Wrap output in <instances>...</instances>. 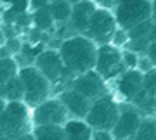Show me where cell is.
<instances>
[{"label":"cell","instance_id":"cell-21","mask_svg":"<svg viewBox=\"0 0 156 140\" xmlns=\"http://www.w3.org/2000/svg\"><path fill=\"white\" fill-rule=\"evenodd\" d=\"M33 16V24L35 28H38L40 31H50L54 28V17L49 11V5L47 7H42V9H37V11L31 14Z\"/></svg>","mask_w":156,"mask_h":140},{"label":"cell","instance_id":"cell-10","mask_svg":"<svg viewBox=\"0 0 156 140\" xmlns=\"http://www.w3.org/2000/svg\"><path fill=\"white\" fill-rule=\"evenodd\" d=\"M33 66L52 85L57 83V81H61L62 76L68 74L66 67H64V62L61 59V54H59V50H54V49H44L38 56L35 57Z\"/></svg>","mask_w":156,"mask_h":140},{"label":"cell","instance_id":"cell-12","mask_svg":"<svg viewBox=\"0 0 156 140\" xmlns=\"http://www.w3.org/2000/svg\"><path fill=\"white\" fill-rule=\"evenodd\" d=\"M116 88L125 101H134L144 90V73L137 67H127L118 76Z\"/></svg>","mask_w":156,"mask_h":140},{"label":"cell","instance_id":"cell-4","mask_svg":"<svg viewBox=\"0 0 156 140\" xmlns=\"http://www.w3.org/2000/svg\"><path fill=\"white\" fill-rule=\"evenodd\" d=\"M19 78L23 81V101L30 107H35L42 101L49 99L52 92V83L40 73L35 66H23L19 67Z\"/></svg>","mask_w":156,"mask_h":140},{"label":"cell","instance_id":"cell-33","mask_svg":"<svg viewBox=\"0 0 156 140\" xmlns=\"http://www.w3.org/2000/svg\"><path fill=\"white\" fill-rule=\"evenodd\" d=\"M2 40H4V36H2V33H0V45H4V42H2Z\"/></svg>","mask_w":156,"mask_h":140},{"label":"cell","instance_id":"cell-23","mask_svg":"<svg viewBox=\"0 0 156 140\" xmlns=\"http://www.w3.org/2000/svg\"><path fill=\"white\" fill-rule=\"evenodd\" d=\"M122 57H123L125 67H137V64H139V54L135 50H132V49L122 50Z\"/></svg>","mask_w":156,"mask_h":140},{"label":"cell","instance_id":"cell-31","mask_svg":"<svg viewBox=\"0 0 156 140\" xmlns=\"http://www.w3.org/2000/svg\"><path fill=\"white\" fill-rule=\"evenodd\" d=\"M50 4V0H31V7L35 11L37 9H42V7H47Z\"/></svg>","mask_w":156,"mask_h":140},{"label":"cell","instance_id":"cell-36","mask_svg":"<svg viewBox=\"0 0 156 140\" xmlns=\"http://www.w3.org/2000/svg\"><path fill=\"white\" fill-rule=\"evenodd\" d=\"M73 2H75V0H71V4H73Z\"/></svg>","mask_w":156,"mask_h":140},{"label":"cell","instance_id":"cell-29","mask_svg":"<svg viewBox=\"0 0 156 140\" xmlns=\"http://www.w3.org/2000/svg\"><path fill=\"white\" fill-rule=\"evenodd\" d=\"M5 47L11 50V54H17V52H21L23 43H21L17 38H9V40L5 42Z\"/></svg>","mask_w":156,"mask_h":140},{"label":"cell","instance_id":"cell-5","mask_svg":"<svg viewBox=\"0 0 156 140\" xmlns=\"http://www.w3.org/2000/svg\"><path fill=\"white\" fill-rule=\"evenodd\" d=\"M120 114V106L109 94L92 101L85 121L94 130H113Z\"/></svg>","mask_w":156,"mask_h":140},{"label":"cell","instance_id":"cell-11","mask_svg":"<svg viewBox=\"0 0 156 140\" xmlns=\"http://www.w3.org/2000/svg\"><path fill=\"white\" fill-rule=\"evenodd\" d=\"M142 114L135 106H123L120 107V114L115 126H113V137L115 138H134L135 131L139 130Z\"/></svg>","mask_w":156,"mask_h":140},{"label":"cell","instance_id":"cell-20","mask_svg":"<svg viewBox=\"0 0 156 140\" xmlns=\"http://www.w3.org/2000/svg\"><path fill=\"white\" fill-rule=\"evenodd\" d=\"M23 94H24V88H23V81L19 74L4 83V95L2 97L5 101H23Z\"/></svg>","mask_w":156,"mask_h":140},{"label":"cell","instance_id":"cell-28","mask_svg":"<svg viewBox=\"0 0 156 140\" xmlns=\"http://www.w3.org/2000/svg\"><path fill=\"white\" fill-rule=\"evenodd\" d=\"M92 138L94 140H111V138H115V137H113L111 130H94Z\"/></svg>","mask_w":156,"mask_h":140},{"label":"cell","instance_id":"cell-25","mask_svg":"<svg viewBox=\"0 0 156 140\" xmlns=\"http://www.w3.org/2000/svg\"><path fill=\"white\" fill-rule=\"evenodd\" d=\"M42 50H44V45H42V43H37L35 47H31L30 43L28 45L23 43V47H21V54H23V56H24V57H31L33 61H35V57L38 56Z\"/></svg>","mask_w":156,"mask_h":140},{"label":"cell","instance_id":"cell-15","mask_svg":"<svg viewBox=\"0 0 156 140\" xmlns=\"http://www.w3.org/2000/svg\"><path fill=\"white\" fill-rule=\"evenodd\" d=\"M62 126L66 138L69 140H90L94 133V128L85 121V118H68Z\"/></svg>","mask_w":156,"mask_h":140},{"label":"cell","instance_id":"cell-13","mask_svg":"<svg viewBox=\"0 0 156 140\" xmlns=\"http://www.w3.org/2000/svg\"><path fill=\"white\" fill-rule=\"evenodd\" d=\"M95 9H97V5H95L94 0H78V2L73 4L69 22H71V28L76 33H85L87 31L89 21Z\"/></svg>","mask_w":156,"mask_h":140},{"label":"cell","instance_id":"cell-2","mask_svg":"<svg viewBox=\"0 0 156 140\" xmlns=\"http://www.w3.org/2000/svg\"><path fill=\"white\" fill-rule=\"evenodd\" d=\"M31 114L24 101H7L0 114V138H24L30 133Z\"/></svg>","mask_w":156,"mask_h":140},{"label":"cell","instance_id":"cell-22","mask_svg":"<svg viewBox=\"0 0 156 140\" xmlns=\"http://www.w3.org/2000/svg\"><path fill=\"white\" fill-rule=\"evenodd\" d=\"M144 90L151 95H156V66L144 73Z\"/></svg>","mask_w":156,"mask_h":140},{"label":"cell","instance_id":"cell-24","mask_svg":"<svg viewBox=\"0 0 156 140\" xmlns=\"http://www.w3.org/2000/svg\"><path fill=\"white\" fill-rule=\"evenodd\" d=\"M128 40H130V36H128V31L118 26V28L115 29V33H113L111 43L116 45V47H122V45H127V43H128Z\"/></svg>","mask_w":156,"mask_h":140},{"label":"cell","instance_id":"cell-1","mask_svg":"<svg viewBox=\"0 0 156 140\" xmlns=\"http://www.w3.org/2000/svg\"><path fill=\"white\" fill-rule=\"evenodd\" d=\"M97 49L99 45L83 33H76L71 38L62 40L59 54L64 62L66 73L76 76L89 69H94L97 61Z\"/></svg>","mask_w":156,"mask_h":140},{"label":"cell","instance_id":"cell-18","mask_svg":"<svg viewBox=\"0 0 156 140\" xmlns=\"http://www.w3.org/2000/svg\"><path fill=\"white\" fill-rule=\"evenodd\" d=\"M134 138L137 140H156V116H146L140 121L139 130L135 131Z\"/></svg>","mask_w":156,"mask_h":140},{"label":"cell","instance_id":"cell-3","mask_svg":"<svg viewBox=\"0 0 156 140\" xmlns=\"http://www.w3.org/2000/svg\"><path fill=\"white\" fill-rule=\"evenodd\" d=\"M113 14L118 26L128 31L135 24L151 19L154 14V5L153 0H116Z\"/></svg>","mask_w":156,"mask_h":140},{"label":"cell","instance_id":"cell-27","mask_svg":"<svg viewBox=\"0 0 156 140\" xmlns=\"http://www.w3.org/2000/svg\"><path fill=\"white\" fill-rule=\"evenodd\" d=\"M153 66V62H151V59L146 54H142V56H139V64H137V69H140L142 73H146V71H149Z\"/></svg>","mask_w":156,"mask_h":140},{"label":"cell","instance_id":"cell-7","mask_svg":"<svg viewBox=\"0 0 156 140\" xmlns=\"http://www.w3.org/2000/svg\"><path fill=\"white\" fill-rule=\"evenodd\" d=\"M94 69L106 81L113 78H118L127 69L125 64H123L122 50L113 43L99 45V49H97V61H95Z\"/></svg>","mask_w":156,"mask_h":140},{"label":"cell","instance_id":"cell-35","mask_svg":"<svg viewBox=\"0 0 156 140\" xmlns=\"http://www.w3.org/2000/svg\"><path fill=\"white\" fill-rule=\"evenodd\" d=\"M75 2H78V0H75ZM75 2H73V4H75Z\"/></svg>","mask_w":156,"mask_h":140},{"label":"cell","instance_id":"cell-6","mask_svg":"<svg viewBox=\"0 0 156 140\" xmlns=\"http://www.w3.org/2000/svg\"><path fill=\"white\" fill-rule=\"evenodd\" d=\"M118 28L115 14L111 12V9L106 7H97L92 14L87 26V31L83 35L90 36L97 45H104V43H111L113 33Z\"/></svg>","mask_w":156,"mask_h":140},{"label":"cell","instance_id":"cell-30","mask_svg":"<svg viewBox=\"0 0 156 140\" xmlns=\"http://www.w3.org/2000/svg\"><path fill=\"white\" fill-rule=\"evenodd\" d=\"M146 56L151 59V62H153V66H156V40L154 42H151L149 45H147V50H146Z\"/></svg>","mask_w":156,"mask_h":140},{"label":"cell","instance_id":"cell-32","mask_svg":"<svg viewBox=\"0 0 156 140\" xmlns=\"http://www.w3.org/2000/svg\"><path fill=\"white\" fill-rule=\"evenodd\" d=\"M7 101L4 99V97H0V114H2V111H4V107H5Z\"/></svg>","mask_w":156,"mask_h":140},{"label":"cell","instance_id":"cell-14","mask_svg":"<svg viewBox=\"0 0 156 140\" xmlns=\"http://www.w3.org/2000/svg\"><path fill=\"white\" fill-rule=\"evenodd\" d=\"M59 99L64 102L68 112L71 114L73 118H85L90 109V104H92V101H89L87 97H83L82 94H78L76 90H73V88L62 90Z\"/></svg>","mask_w":156,"mask_h":140},{"label":"cell","instance_id":"cell-34","mask_svg":"<svg viewBox=\"0 0 156 140\" xmlns=\"http://www.w3.org/2000/svg\"><path fill=\"white\" fill-rule=\"evenodd\" d=\"M0 22H2V12H0Z\"/></svg>","mask_w":156,"mask_h":140},{"label":"cell","instance_id":"cell-8","mask_svg":"<svg viewBox=\"0 0 156 140\" xmlns=\"http://www.w3.org/2000/svg\"><path fill=\"white\" fill-rule=\"evenodd\" d=\"M68 118L69 112L61 99H45L37 104L31 112L33 125H64Z\"/></svg>","mask_w":156,"mask_h":140},{"label":"cell","instance_id":"cell-9","mask_svg":"<svg viewBox=\"0 0 156 140\" xmlns=\"http://www.w3.org/2000/svg\"><path fill=\"white\" fill-rule=\"evenodd\" d=\"M69 88L76 90L78 94L87 97L89 101H95V99H99V97L108 94L106 80L102 78L95 69H89L85 73H80L76 76H73Z\"/></svg>","mask_w":156,"mask_h":140},{"label":"cell","instance_id":"cell-17","mask_svg":"<svg viewBox=\"0 0 156 140\" xmlns=\"http://www.w3.org/2000/svg\"><path fill=\"white\" fill-rule=\"evenodd\" d=\"M49 11L56 22H66L71 17L73 4L69 0H52L49 4Z\"/></svg>","mask_w":156,"mask_h":140},{"label":"cell","instance_id":"cell-26","mask_svg":"<svg viewBox=\"0 0 156 140\" xmlns=\"http://www.w3.org/2000/svg\"><path fill=\"white\" fill-rule=\"evenodd\" d=\"M31 22H33V16H30L28 12H21V14L16 17L14 24H16L17 28H26V26H30Z\"/></svg>","mask_w":156,"mask_h":140},{"label":"cell","instance_id":"cell-19","mask_svg":"<svg viewBox=\"0 0 156 140\" xmlns=\"http://www.w3.org/2000/svg\"><path fill=\"white\" fill-rule=\"evenodd\" d=\"M19 74V64L12 56L0 57V83H5Z\"/></svg>","mask_w":156,"mask_h":140},{"label":"cell","instance_id":"cell-16","mask_svg":"<svg viewBox=\"0 0 156 140\" xmlns=\"http://www.w3.org/2000/svg\"><path fill=\"white\" fill-rule=\"evenodd\" d=\"M31 137L37 140H62L66 133L62 125H33Z\"/></svg>","mask_w":156,"mask_h":140}]
</instances>
